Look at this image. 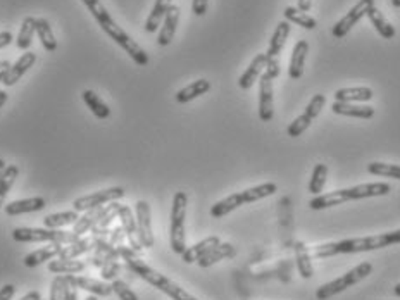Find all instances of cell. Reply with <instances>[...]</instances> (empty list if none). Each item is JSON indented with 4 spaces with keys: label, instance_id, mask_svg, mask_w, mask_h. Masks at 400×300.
I'll use <instances>...</instances> for the list:
<instances>
[{
    "label": "cell",
    "instance_id": "10",
    "mask_svg": "<svg viewBox=\"0 0 400 300\" xmlns=\"http://www.w3.org/2000/svg\"><path fill=\"white\" fill-rule=\"evenodd\" d=\"M125 197V190L121 186H112V188L101 190V192L90 193V195H83L73 202L74 211L78 213H85V211L95 209V207H104L105 204L116 202V200Z\"/></svg>",
    "mask_w": 400,
    "mask_h": 300
},
{
    "label": "cell",
    "instance_id": "31",
    "mask_svg": "<svg viewBox=\"0 0 400 300\" xmlns=\"http://www.w3.org/2000/svg\"><path fill=\"white\" fill-rule=\"evenodd\" d=\"M209 90H211V83H209L207 80H197L193 81V83H190L189 87L182 88V90L176 94V102H178V104H186V102L207 94Z\"/></svg>",
    "mask_w": 400,
    "mask_h": 300
},
{
    "label": "cell",
    "instance_id": "4",
    "mask_svg": "<svg viewBox=\"0 0 400 300\" xmlns=\"http://www.w3.org/2000/svg\"><path fill=\"white\" fill-rule=\"evenodd\" d=\"M390 190H392V186L388 185V183H383V182L363 183V185L352 186V188H342V190H336V192L321 193V195H316L309 202V207L313 211L328 209V207L340 206V204L350 202V200L388 195V193H390Z\"/></svg>",
    "mask_w": 400,
    "mask_h": 300
},
{
    "label": "cell",
    "instance_id": "26",
    "mask_svg": "<svg viewBox=\"0 0 400 300\" xmlns=\"http://www.w3.org/2000/svg\"><path fill=\"white\" fill-rule=\"evenodd\" d=\"M374 94L367 87H352V88H340L335 91V102H369L373 100Z\"/></svg>",
    "mask_w": 400,
    "mask_h": 300
},
{
    "label": "cell",
    "instance_id": "16",
    "mask_svg": "<svg viewBox=\"0 0 400 300\" xmlns=\"http://www.w3.org/2000/svg\"><path fill=\"white\" fill-rule=\"evenodd\" d=\"M35 62H37V54H35V52H28V51L24 52V54L21 55V58L17 59L12 66H10L9 73H7L6 78H3V85H6V87H12V85H16L21 78L26 75L28 69L33 68Z\"/></svg>",
    "mask_w": 400,
    "mask_h": 300
},
{
    "label": "cell",
    "instance_id": "11",
    "mask_svg": "<svg viewBox=\"0 0 400 300\" xmlns=\"http://www.w3.org/2000/svg\"><path fill=\"white\" fill-rule=\"evenodd\" d=\"M324 104H327V97H324L323 94H318L314 95L313 98H311V102L307 104L306 111H304V114H300L299 118L295 119V121L292 123V125L288 126V130H286V133H288V136H292V139H297V136L302 135L304 132H306L307 128L311 126V123L314 121V119L320 116L321 109L324 107Z\"/></svg>",
    "mask_w": 400,
    "mask_h": 300
},
{
    "label": "cell",
    "instance_id": "13",
    "mask_svg": "<svg viewBox=\"0 0 400 300\" xmlns=\"http://www.w3.org/2000/svg\"><path fill=\"white\" fill-rule=\"evenodd\" d=\"M371 7H374V0H360V2H357L356 6H354L352 9H350L349 12H347L345 16H343L342 19L335 24L333 30H331L333 37L335 38L345 37V35L349 33V31L352 30V28L356 26V24L359 23L364 16H366L367 10H369Z\"/></svg>",
    "mask_w": 400,
    "mask_h": 300
},
{
    "label": "cell",
    "instance_id": "9",
    "mask_svg": "<svg viewBox=\"0 0 400 300\" xmlns=\"http://www.w3.org/2000/svg\"><path fill=\"white\" fill-rule=\"evenodd\" d=\"M279 76V61L269 59L266 69L259 78V118L261 121L269 123L275 116L272 107V80Z\"/></svg>",
    "mask_w": 400,
    "mask_h": 300
},
{
    "label": "cell",
    "instance_id": "51",
    "mask_svg": "<svg viewBox=\"0 0 400 300\" xmlns=\"http://www.w3.org/2000/svg\"><path fill=\"white\" fill-rule=\"evenodd\" d=\"M10 69V62L9 61H0V83H3V78H6L7 73Z\"/></svg>",
    "mask_w": 400,
    "mask_h": 300
},
{
    "label": "cell",
    "instance_id": "2",
    "mask_svg": "<svg viewBox=\"0 0 400 300\" xmlns=\"http://www.w3.org/2000/svg\"><path fill=\"white\" fill-rule=\"evenodd\" d=\"M400 243V229L394 231L381 233V235L363 236V238H349L340 240V242L324 243L314 249V259H327V257L340 256V254H357V252H369V250L385 249V247L397 245Z\"/></svg>",
    "mask_w": 400,
    "mask_h": 300
},
{
    "label": "cell",
    "instance_id": "44",
    "mask_svg": "<svg viewBox=\"0 0 400 300\" xmlns=\"http://www.w3.org/2000/svg\"><path fill=\"white\" fill-rule=\"evenodd\" d=\"M119 271H121V264L118 263V261H109V263H105L104 266L101 267V276L104 281H114L116 276L119 274Z\"/></svg>",
    "mask_w": 400,
    "mask_h": 300
},
{
    "label": "cell",
    "instance_id": "43",
    "mask_svg": "<svg viewBox=\"0 0 400 300\" xmlns=\"http://www.w3.org/2000/svg\"><path fill=\"white\" fill-rule=\"evenodd\" d=\"M111 285H112V292L118 295L119 300H138L137 294H134L132 288L125 283V281L114 280Z\"/></svg>",
    "mask_w": 400,
    "mask_h": 300
},
{
    "label": "cell",
    "instance_id": "17",
    "mask_svg": "<svg viewBox=\"0 0 400 300\" xmlns=\"http://www.w3.org/2000/svg\"><path fill=\"white\" fill-rule=\"evenodd\" d=\"M45 206H47V200L44 197H31V199L14 200V202L7 204L3 209H6L7 216H19V214L38 213V211L45 209Z\"/></svg>",
    "mask_w": 400,
    "mask_h": 300
},
{
    "label": "cell",
    "instance_id": "45",
    "mask_svg": "<svg viewBox=\"0 0 400 300\" xmlns=\"http://www.w3.org/2000/svg\"><path fill=\"white\" fill-rule=\"evenodd\" d=\"M62 294H64V276H55L52 280L49 300H62Z\"/></svg>",
    "mask_w": 400,
    "mask_h": 300
},
{
    "label": "cell",
    "instance_id": "59",
    "mask_svg": "<svg viewBox=\"0 0 400 300\" xmlns=\"http://www.w3.org/2000/svg\"><path fill=\"white\" fill-rule=\"evenodd\" d=\"M40 300H44V299H40Z\"/></svg>",
    "mask_w": 400,
    "mask_h": 300
},
{
    "label": "cell",
    "instance_id": "40",
    "mask_svg": "<svg viewBox=\"0 0 400 300\" xmlns=\"http://www.w3.org/2000/svg\"><path fill=\"white\" fill-rule=\"evenodd\" d=\"M327 178H328V166L323 164V162L314 166L313 176H311L309 182V192L313 193V195H321L324 185H327Z\"/></svg>",
    "mask_w": 400,
    "mask_h": 300
},
{
    "label": "cell",
    "instance_id": "38",
    "mask_svg": "<svg viewBox=\"0 0 400 300\" xmlns=\"http://www.w3.org/2000/svg\"><path fill=\"white\" fill-rule=\"evenodd\" d=\"M78 211H66V213H55V214H49V216L44 218V224L45 228L51 229H59L62 226L67 224H74L78 221Z\"/></svg>",
    "mask_w": 400,
    "mask_h": 300
},
{
    "label": "cell",
    "instance_id": "6",
    "mask_svg": "<svg viewBox=\"0 0 400 300\" xmlns=\"http://www.w3.org/2000/svg\"><path fill=\"white\" fill-rule=\"evenodd\" d=\"M186 206H189V195H186L185 192H176L171 207V233H169V242H171L173 252L178 254V256H182L186 250Z\"/></svg>",
    "mask_w": 400,
    "mask_h": 300
},
{
    "label": "cell",
    "instance_id": "41",
    "mask_svg": "<svg viewBox=\"0 0 400 300\" xmlns=\"http://www.w3.org/2000/svg\"><path fill=\"white\" fill-rule=\"evenodd\" d=\"M17 176H19V168H17L16 164L7 166L6 171H3L2 175V179H0V207H2L3 202H6L7 193L10 192V188H12Z\"/></svg>",
    "mask_w": 400,
    "mask_h": 300
},
{
    "label": "cell",
    "instance_id": "47",
    "mask_svg": "<svg viewBox=\"0 0 400 300\" xmlns=\"http://www.w3.org/2000/svg\"><path fill=\"white\" fill-rule=\"evenodd\" d=\"M207 3H209V0H193L192 12L199 17L204 16V14L207 12Z\"/></svg>",
    "mask_w": 400,
    "mask_h": 300
},
{
    "label": "cell",
    "instance_id": "30",
    "mask_svg": "<svg viewBox=\"0 0 400 300\" xmlns=\"http://www.w3.org/2000/svg\"><path fill=\"white\" fill-rule=\"evenodd\" d=\"M295 259H297V266H299L300 276L306 278V280H311L314 276V267H313V256L309 254V249L304 245L302 242H295Z\"/></svg>",
    "mask_w": 400,
    "mask_h": 300
},
{
    "label": "cell",
    "instance_id": "22",
    "mask_svg": "<svg viewBox=\"0 0 400 300\" xmlns=\"http://www.w3.org/2000/svg\"><path fill=\"white\" fill-rule=\"evenodd\" d=\"M219 243H221L219 236H207V238H204L202 242L195 243V245L186 247L185 252L182 254L183 263H186V264L197 263V261H199L200 257H204L205 254L209 252V250L214 249V247L219 245Z\"/></svg>",
    "mask_w": 400,
    "mask_h": 300
},
{
    "label": "cell",
    "instance_id": "15",
    "mask_svg": "<svg viewBox=\"0 0 400 300\" xmlns=\"http://www.w3.org/2000/svg\"><path fill=\"white\" fill-rule=\"evenodd\" d=\"M118 220H121V226H123V229H125V235H126V238H128L130 247H132L134 252L140 254L141 249H144V245H141L140 238H138L137 218L133 216V211L130 209L128 206H121Z\"/></svg>",
    "mask_w": 400,
    "mask_h": 300
},
{
    "label": "cell",
    "instance_id": "53",
    "mask_svg": "<svg viewBox=\"0 0 400 300\" xmlns=\"http://www.w3.org/2000/svg\"><path fill=\"white\" fill-rule=\"evenodd\" d=\"M311 7V0H300L299 2V9L302 10V12H307Z\"/></svg>",
    "mask_w": 400,
    "mask_h": 300
},
{
    "label": "cell",
    "instance_id": "42",
    "mask_svg": "<svg viewBox=\"0 0 400 300\" xmlns=\"http://www.w3.org/2000/svg\"><path fill=\"white\" fill-rule=\"evenodd\" d=\"M367 171L374 176H385V178L400 179V166L387 164V162H369Z\"/></svg>",
    "mask_w": 400,
    "mask_h": 300
},
{
    "label": "cell",
    "instance_id": "32",
    "mask_svg": "<svg viewBox=\"0 0 400 300\" xmlns=\"http://www.w3.org/2000/svg\"><path fill=\"white\" fill-rule=\"evenodd\" d=\"M47 270L54 274H78V273H83V271L87 270V263H83V261H73V259L51 261Z\"/></svg>",
    "mask_w": 400,
    "mask_h": 300
},
{
    "label": "cell",
    "instance_id": "14",
    "mask_svg": "<svg viewBox=\"0 0 400 300\" xmlns=\"http://www.w3.org/2000/svg\"><path fill=\"white\" fill-rule=\"evenodd\" d=\"M66 281L69 285H73L74 288L90 292L92 295H97V297H111V295L114 294V292H112V285H109L107 281H97L94 280V278L76 276V274H66Z\"/></svg>",
    "mask_w": 400,
    "mask_h": 300
},
{
    "label": "cell",
    "instance_id": "36",
    "mask_svg": "<svg viewBox=\"0 0 400 300\" xmlns=\"http://www.w3.org/2000/svg\"><path fill=\"white\" fill-rule=\"evenodd\" d=\"M35 23H37V19H35L33 16H26L23 19V23H21L19 35H17V38H16V45L19 51L26 52L28 48H30L31 40H33V35H35V31H37Z\"/></svg>",
    "mask_w": 400,
    "mask_h": 300
},
{
    "label": "cell",
    "instance_id": "50",
    "mask_svg": "<svg viewBox=\"0 0 400 300\" xmlns=\"http://www.w3.org/2000/svg\"><path fill=\"white\" fill-rule=\"evenodd\" d=\"M12 40H14V37H12V33H10V31H0V48L10 45V42Z\"/></svg>",
    "mask_w": 400,
    "mask_h": 300
},
{
    "label": "cell",
    "instance_id": "8",
    "mask_svg": "<svg viewBox=\"0 0 400 300\" xmlns=\"http://www.w3.org/2000/svg\"><path fill=\"white\" fill-rule=\"evenodd\" d=\"M371 273H373V264L371 263L359 264V266H356L354 270L347 271L343 276L336 278V280L330 281V283H327V285H323V287L318 288L316 299L318 300H328V299L333 297V295L342 294V292H345L349 287H352V285L359 283L360 280H364V278L369 276Z\"/></svg>",
    "mask_w": 400,
    "mask_h": 300
},
{
    "label": "cell",
    "instance_id": "1",
    "mask_svg": "<svg viewBox=\"0 0 400 300\" xmlns=\"http://www.w3.org/2000/svg\"><path fill=\"white\" fill-rule=\"evenodd\" d=\"M81 2H83L85 7L90 10V14L95 17V21H97L98 26L102 28V31H104L111 40H114L138 66L148 64L147 52H145L121 26H118V23L112 19V16L109 14V10L105 9V6L101 2V0H81Z\"/></svg>",
    "mask_w": 400,
    "mask_h": 300
},
{
    "label": "cell",
    "instance_id": "23",
    "mask_svg": "<svg viewBox=\"0 0 400 300\" xmlns=\"http://www.w3.org/2000/svg\"><path fill=\"white\" fill-rule=\"evenodd\" d=\"M235 256H236L235 247H233L232 243L221 242L219 245H216L214 249L209 250L204 257H200V259L197 261V264H199L200 267H211V266H214L216 263H219V261L229 259V257H235Z\"/></svg>",
    "mask_w": 400,
    "mask_h": 300
},
{
    "label": "cell",
    "instance_id": "54",
    "mask_svg": "<svg viewBox=\"0 0 400 300\" xmlns=\"http://www.w3.org/2000/svg\"><path fill=\"white\" fill-rule=\"evenodd\" d=\"M7 102V91H3V90H0V109L3 107V104Z\"/></svg>",
    "mask_w": 400,
    "mask_h": 300
},
{
    "label": "cell",
    "instance_id": "57",
    "mask_svg": "<svg viewBox=\"0 0 400 300\" xmlns=\"http://www.w3.org/2000/svg\"><path fill=\"white\" fill-rule=\"evenodd\" d=\"M392 6L397 7V9H400V0H392Z\"/></svg>",
    "mask_w": 400,
    "mask_h": 300
},
{
    "label": "cell",
    "instance_id": "24",
    "mask_svg": "<svg viewBox=\"0 0 400 300\" xmlns=\"http://www.w3.org/2000/svg\"><path fill=\"white\" fill-rule=\"evenodd\" d=\"M331 111L340 116H349V118L357 119H371L374 116V109L369 105H356L349 102H333Z\"/></svg>",
    "mask_w": 400,
    "mask_h": 300
},
{
    "label": "cell",
    "instance_id": "28",
    "mask_svg": "<svg viewBox=\"0 0 400 300\" xmlns=\"http://www.w3.org/2000/svg\"><path fill=\"white\" fill-rule=\"evenodd\" d=\"M119 211H121V204L118 202H111V206H107L104 209V214L98 218V221L95 223L94 228H92V233L94 236H104L109 233V226H111L112 221L119 216Z\"/></svg>",
    "mask_w": 400,
    "mask_h": 300
},
{
    "label": "cell",
    "instance_id": "20",
    "mask_svg": "<svg viewBox=\"0 0 400 300\" xmlns=\"http://www.w3.org/2000/svg\"><path fill=\"white\" fill-rule=\"evenodd\" d=\"M178 21H180V7L171 6L164 17L161 33H159V37H157V44L161 45V47H166V45H169L173 42V38H175V33H176V26H178Z\"/></svg>",
    "mask_w": 400,
    "mask_h": 300
},
{
    "label": "cell",
    "instance_id": "48",
    "mask_svg": "<svg viewBox=\"0 0 400 300\" xmlns=\"http://www.w3.org/2000/svg\"><path fill=\"white\" fill-rule=\"evenodd\" d=\"M14 294H16V287H14V285H3V287L0 288V300H10L14 297Z\"/></svg>",
    "mask_w": 400,
    "mask_h": 300
},
{
    "label": "cell",
    "instance_id": "56",
    "mask_svg": "<svg viewBox=\"0 0 400 300\" xmlns=\"http://www.w3.org/2000/svg\"><path fill=\"white\" fill-rule=\"evenodd\" d=\"M394 294L397 295V297H400V283H399V285H395V288H394Z\"/></svg>",
    "mask_w": 400,
    "mask_h": 300
},
{
    "label": "cell",
    "instance_id": "19",
    "mask_svg": "<svg viewBox=\"0 0 400 300\" xmlns=\"http://www.w3.org/2000/svg\"><path fill=\"white\" fill-rule=\"evenodd\" d=\"M307 52H309V44L307 40H299L293 47L292 52V59H290V66H288V76L292 80H299L304 75V68H306V58Z\"/></svg>",
    "mask_w": 400,
    "mask_h": 300
},
{
    "label": "cell",
    "instance_id": "29",
    "mask_svg": "<svg viewBox=\"0 0 400 300\" xmlns=\"http://www.w3.org/2000/svg\"><path fill=\"white\" fill-rule=\"evenodd\" d=\"M366 16L369 17L371 24H373L374 30H376L378 33H380V37L387 38V40H392V38H394L395 35H397V31H395V28L392 26V24L388 23L387 19H385V16L380 12V9H378L376 6L371 7V9L367 10Z\"/></svg>",
    "mask_w": 400,
    "mask_h": 300
},
{
    "label": "cell",
    "instance_id": "3",
    "mask_svg": "<svg viewBox=\"0 0 400 300\" xmlns=\"http://www.w3.org/2000/svg\"><path fill=\"white\" fill-rule=\"evenodd\" d=\"M119 254H121V257L126 261L128 267L133 271L134 274H137V276H140L141 280L150 283L152 287L161 290L162 294H166L168 297H171L173 300H199L193 297L192 294H189L185 288L180 287L178 283H175V281L169 280L168 276H164L162 273L155 271L154 267L148 266L147 263H144L132 247L128 249V247H125V245H119Z\"/></svg>",
    "mask_w": 400,
    "mask_h": 300
},
{
    "label": "cell",
    "instance_id": "34",
    "mask_svg": "<svg viewBox=\"0 0 400 300\" xmlns=\"http://www.w3.org/2000/svg\"><path fill=\"white\" fill-rule=\"evenodd\" d=\"M90 250H94V236L92 238H80L78 242L64 245L61 254H59V259H76V257L83 256Z\"/></svg>",
    "mask_w": 400,
    "mask_h": 300
},
{
    "label": "cell",
    "instance_id": "35",
    "mask_svg": "<svg viewBox=\"0 0 400 300\" xmlns=\"http://www.w3.org/2000/svg\"><path fill=\"white\" fill-rule=\"evenodd\" d=\"M104 209L105 207H95V209L85 211L83 216L78 218L76 223L73 224V231L76 233L78 236H81L83 233H87V231H92V228H94L95 223H97L98 218L104 214Z\"/></svg>",
    "mask_w": 400,
    "mask_h": 300
},
{
    "label": "cell",
    "instance_id": "27",
    "mask_svg": "<svg viewBox=\"0 0 400 300\" xmlns=\"http://www.w3.org/2000/svg\"><path fill=\"white\" fill-rule=\"evenodd\" d=\"M171 6L173 0H155L154 9H152V12L148 14L147 21H145V31H147V33H154V31L159 30L162 19L166 17V14H168L169 7Z\"/></svg>",
    "mask_w": 400,
    "mask_h": 300
},
{
    "label": "cell",
    "instance_id": "39",
    "mask_svg": "<svg viewBox=\"0 0 400 300\" xmlns=\"http://www.w3.org/2000/svg\"><path fill=\"white\" fill-rule=\"evenodd\" d=\"M283 14H285V19L288 21V23H295V24H299V26L306 28V30H314V28L318 26L316 19L311 17L307 12H302L299 7H292V6L286 7Z\"/></svg>",
    "mask_w": 400,
    "mask_h": 300
},
{
    "label": "cell",
    "instance_id": "58",
    "mask_svg": "<svg viewBox=\"0 0 400 300\" xmlns=\"http://www.w3.org/2000/svg\"><path fill=\"white\" fill-rule=\"evenodd\" d=\"M85 300H98V299H97V295H88V297Z\"/></svg>",
    "mask_w": 400,
    "mask_h": 300
},
{
    "label": "cell",
    "instance_id": "21",
    "mask_svg": "<svg viewBox=\"0 0 400 300\" xmlns=\"http://www.w3.org/2000/svg\"><path fill=\"white\" fill-rule=\"evenodd\" d=\"M62 247H64L62 243H52L51 247H44V249H38V250H35V252L28 254V256L24 257V261H23L24 266L37 267L44 263H51L54 257H59Z\"/></svg>",
    "mask_w": 400,
    "mask_h": 300
},
{
    "label": "cell",
    "instance_id": "33",
    "mask_svg": "<svg viewBox=\"0 0 400 300\" xmlns=\"http://www.w3.org/2000/svg\"><path fill=\"white\" fill-rule=\"evenodd\" d=\"M81 97H83V102L88 105V109L94 112L95 118L107 119L109 116H111V109H109V105L105 104V102L102 100V98L98 97L94 90H85Z\"/></svg>",
    "mask_w": 400,
    "mask_h": 300
},
{
    "label": "cell",
    "instance_id": "55",
    "mask_svg": "<svg viewBox=\"0 0 400 300\" xmlns=\"http://www.w3.org/2000/svg\"><path fill=\"white\" fill-rule=\"evenodd\" d=\"M6 168H7L6 162H3L2 159H0V179H2V175H3V171H6Z\"/></svg>",
    "mask_w": 400,
    "mask_h": 300
},
{
    "label": "cell",
    "instance_id": "5",
    "mask_svg": "<svg viewBox=\"0 0 400 300\" xmlns=\"http://www.w3.org/2000/svg\"><path fill=\"white\" fill-rule=\"evenodd\" d=\"M278 192V186L276 183H263V185L252 186V188H247L243 192L233 193V195L226 197V199L219 200L214 206L211 207V216L212 218H225L226 214L233 213L235 209H238L240 206H245V204L257 202L261 199H266L269 195H275Z\"/></svg>",
    "mask_w": 400,
    "mask_h": 300
},
{
    "label": "cell",
    "instance_id": "49",
    "mask_svg": "<svg viewBox=\"0 0 400 300\" xmlns=\"http://www.w3.org/2000/svg\"><path fill=\"white\" fill-rule=\"evenodd\" d=\"M62 300H78L76 288H74L73 285L67 283L66 276H64V294H62Z\"/></svg>",
    "mask_w": 400,
    "mask_h": 300
},
{
    "label": "cell",
    "instance_id": "37",
    "mask_svg": "<svg viewBox=\"0 0 400 300\" xmlns=\"http://www.w3.org/2000/svg\"><path fill=\"white\" fill-rule=\"evenodd\" d=\"M35 26H37L38 38H40V42H42V45H44L45 51L54 52L55 48H58V40H55L54 33H52L51 23H49L45 17H38L37 23H35Z\"/></svg>",
    "mask_w": 400,
    "mask_h": 300
},
{
    "label": "cell",
    "instance_id": "12",
    "mask_svg": "<svg viewBox=\"0 0 400 300\" xmlns=\"http://www.w3.org/2000/svg\"><path fill=\"white\" fill-rule=\"evenodd\" d=\"M134 218H137L138 238H140L144 249H152L155 243L154 231H152V218H150V206L147 200H138L134 204Z\"/></svg>",
    "mask_w": 400,
    "mask_h": 300
},
{
    "label": "cell",
    "instance_id": "52",
    "mask_svg": "<svg viewBox=\"0 0 400 300\" xmlns=\"http://www.w3.org/2000/svg\"><path fill=\"white\" fill-rule=\"evenodd\" d=\"M42 295L38 294V292H30V294H26L24 297H21L19 300H40Z\"/></svg>",
    "mask_w": 400,
    "mask_h": 300
},
{
    "label": "cell",
    "instance_id": "25",
    "mask_svg": "<svg viewBox=\"0 0 400 300\" xmlns=\"http://www.w3.org/2000/svg\"><path fill=\"white\" fill-rule=\"evenodd\" d=\"M290 30H292V24H290L288 21H281V23H278L275 33H272L271 42H269V48L266 52V55L269 59H278L279 52H281L283 47H285L286 38H288V35H290Z\"/></svg>",
    "mask_w": 400,
    "mask_h": 300
},
{
    "label": "cell",
    "instance_id": "7",
    "mask_svg": "<svg viewBox=\"0 0 400 300\" xmlns=\"http://www.w3.org/2000/svg\"><path fill=\"white\" fill-rule=\"evenodd\" d=\"M12 240L19 243H38V242H51V243H69L78 242L80 236L74 231H62V229L51 228H16L12 231Z\"/></svg>",
    "mask_w": 400,
    "mask_h": 300
},
{
    "label": "cell",
    "instance_id": "46",
    "mask_svg": "<svg viewBox=\"0 0 400 300\" xmlns=\"http://www.w3.org/2000/svg\"><path fill=\"white\" fill-rule=\"evenodd\" d=\"M125 238H126V235H125L123 226H116V228L111 229V233H109V242H111L114 247L123 245V240Z\"/></svg>",
    "mask_w": 400,
    "mask_h": 300
},
{
    "label": "cell",
    "instance_id": "18",
    "mask_svg": "<svg viewBox=\"0 0 400 300\" xmlns=\"http://www.w3.org/2000/svg\"><path fill=\"white\" fill-rule=\"evenodd\" d=\"M268 61H269V58L266 54H257L256 58H254V61L250 62L249 68L245 69V73L240 76L238 87L242 88V90H249V88H252V85L259 80L261 75L264 73V69H266Z\"/></svg>",
    "mask_w": 400,
    "mask_h": 300
}]
</instances>
